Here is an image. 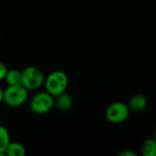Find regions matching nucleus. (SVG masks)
Listing matches in <instances>:
<instances>
[{
	"instance_id": "15",
	"label": "nucleus",
	"mask_w": 156,
	"mask_h": 156,
	"mask_svg": "<svg viewBox=\"0 0 156 156\" xmlns=\"http://www.w3.org/2000/svg\"><path fill=\"white\" fill-rule=\"evenodd\" d=\"M154 137H155V140H156V130H155V132H154Z\"/></svg>"
},
{
	"instance_id": "4",
	"label": "nucleus",
	"mask_w": 156,
	"mask_h": 156,
	"mask_svg": "<svg viewBox=\"0 0 156 156\" xmlns=\"http://www.w3.org/2000/svg\"><path fill=\"white\" fill-rule=\"evenodd\" d=\"M55 105L53 96L48 91H41L35 94L29 102L30 110L36 114H45Z\"/></svg>"
},
{
	"instance_id": "16",
	"label": "nucleus",
	"mask_w": 156,
	"mask_h": 156,
	"mask_svg": "<svg viewBox=\"0 0 156 156\" xmlns=\"http://www.w3.org/2000/svg\"><path fill=\"white\" fill-rule=\"evenodd\" d=\"M0 36H1V29H0Z\"/></svg>"
},
{
	"instance_id": "1",
	"label": "nucleus",
	"mask_w": 156,
	"mask_h": 156,
	"mask_svg": "<svg viewBox=\"0 0 156 156\" xmlns=\"http://www.w3.org/2000/svg\"><path fill=\"white\" fill-rule=\"evenodd\" d=\"M46 90L53 97L66 91L69 85V78L67 74L61 70H56L51 72L44 82Z\"/></svg>"
},
{
	"instance_id": "7",
	"label": "nucleus",
	"mask_w": 156,
	"mask_h": 156,
	"mask_svg": "<svg viewBox=\"0 0 156 156\" xmlns=\"http://www.w3.org/2000/svg\"><path fill=\"white\" fill-rule=\"evenodd\" d=\"M54 102H55V105L60 111H68L73 105V100L71 96L68 94L66 91L57 95L54 100Z\"/></svg>"
},
{
	"instance_id": "12",
	"label": "nucleus",
	"mask_w": 156,
	"mask_h": 156,
	"mask_svg": "<svg viewBox=\"0 0 156 156\" xmlns=\"http://www.w3.org/2000/svg\"><path fill=\"white\" fill-rule=\"evenodd\" d=\"M7 70H8V69H7L6 66H5L3 62H1V61H0V80L5 79V75H6Z\"/></svg>"
},
{
	"instance_id": "9",
	"label": "nucleus",
	"mask_w": 156,
	"mask_h": 156,
	"mask_svg": "<svg viewBox=\"0 0 156 156\" xmlns=\"http://www.w3.org/2000/svg\"><path fill=\"white\" fill-rule=\"evenodd\" d=\"M7 85H19L22 83V71L17 69L7 70L5 79Z\"/></svg>"
},
{
	"instance_id": "3",
	"label": "nucleus",
	"mask_w": 156,
	"mask_h": 156,
	"mask_svg": "<svg viewBox=\"0 0 156 156\" xmlns=\"http://www.w3.org/2000/svg\"><path fill=\"white\" fill-rule=\"evenodd\" d=\"M45 82L44 73L37 67L29 66L22 71V85L27 90L39 89Z\"/></svg>"
},
{
	"instance_id": "6",
	"label": "nucleus",
	"mask_w": 156,
	"mask_h": 156,
	"mask_svg": "<svg viewBox=\"0 0 156 156\" xmlns=\"http://www.w3.org/2000/svg\"><path fill=\"white\" fill-rule=\"evenodd\" d=\"M147 106V99L143 94L133 95L129 101V109L133 112H141Z\"/></svg>"
},
{
	"instance_id": "13",
	"label": "nucleus",
	"mask_w": 156,
	"mask_h": 156,
	"mask_svg": "<svg viewBox=\"0 0 156 156\" xmlns=\"http://www.w3.org/2000/svg\"><path fill=\"white\" fill-rule=\"evenodd\" d=\"M119 156H136V154H134V153H133V152H129V151H123V152H121L119 154H118Z\"/></svg>"
},
{
	"instance_id": "11",
	"label": "nucleus",
	"mask_w": 156,
	"mask_h": 156,
	"mask_svg": "<svg viewBox=\"0 0 156 156\" xmlns=\"http://www.w3.org/2000/svg\"><path fill=\"white\" fill-rule=\"evenodd\" d=\"M142 154L144 156H156V140L147 139L142 145Z\"/></svg>"
},
{
	"instance_id": "10",
	"label": "nucleus",
	"mask_w": 156,
	"mask_h": 156,
	"mask_svg": "<svg viewBox=\"0 0 156 156\" xmlns=\"http://www.w3.org/2000/svg\"><path fill=\"white\" fill-rule=\"evenodd\" d=\"M10 143V135L7 129L0 125V155H5L7 145Z\"/></svg>"
},
{
	"instance_id": "8",
	"label": "nucleus",
	"mask_w": 156,
	"mask_h": 156,
	"mask_svg": "<svg viewBox=\"0 0 156 156\" xmlns=\"http://www.w3.org/2000/svg\"><path fill=\"white\" fill-rule=\"evenodd\" d=\"M5 155L8 156H25L26 155V149L24 147V145H22L19 143H9V144L6 147Z\"/></svg>"
},
{
	"instance_id": "2",
	"label": "nucleus",
	"mask_w": 156,
	"mask_h": 156,
	"mask_svg": "<svg viewBox=\"0 0 156 156\" xmlns=\"http://www.w3.org/2000/svg\"><path fill=\"white\" fill-rule=\"evenodd\" d=\"M28 96V90L22 85H8L4 90L3 101L9 107H19L23 105Z\"/></svg>"
},
{
	"instance_id": "14",
	"label": "nucleus",
	"mask_w": 156,
	"mask_h": 156,
	"mask_svg": "<svg viewBox=\"0 0 156 156\" xmlns=\"http://www.w3.org/2000/svg\"><path fill=\"white\" fill-rule=\"evenodd\" d=\"M3 96H4V90L0 88V102L3 101Z\"/></svg>"
},
{
	"instance_id": "5",
	"label": "nucleus",
	"mask_w": 156,
	"mask_h": 156,
	"mask_svg": "<svg viewBox=\"0 0 156 156\" xmlns=\"http://www.w3.org/2000/svg\"><path fill=\"white\" fill-rule=\"evenodd\" d=\"M130 109L123 102H113L106 110V118L112 123H122L129 117Z\"/></svg>"
}]
</instances>
